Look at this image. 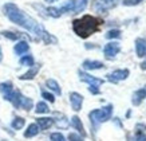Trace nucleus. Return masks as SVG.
<instances>
[{"label": "nucleus", "mask_w": 146, "mask_h": 141, "mask_svg": "<svg viewBox=\"0 0 146 141\" xmlns=\"http://www.w3.org/2000/svg\"><path fill=\"white\" fill-rule=\"evenodd\" d=\"M135 53L139 58L146 55V39L143 38H138L135 40Z\"/></svg>", "instance_id": "nucleus-9"}, {"label": "nucleus", "mask_w": 146, "mask_h": 141, "mask_svg": "<svg viewBox=\"0 0 146 141\" xmlns=\"http://www.w3.org/2000/svg\"><path fill=\"white\" fill-rule=\"evenodd\" d=\"M15 53L18 54V55H22V54L27 53L28 50H30V46L27 44V42H19L18 44H15Z\"/></svg>", "instance_id": "nucleus-16"}, {"label": "nucleus", "mask_w": 146, "mask_h": 141, "mask_svg": "<svg viewBox=\"0 0 146 141\" xmlns=\"http://www.w3.org/2000/svg\"><path fill=\"white\" fill-rule=\"evenodd\" d=\"M142 0H123L122 3H123V5H127V7H131V5H137L139 4Z\"/></svg>", "instance_id": "nucleus-29"}, {"label": "nucleus", "mask_w": 146, "mask_h": 141, "mask_svg": "<svg viewBox=\"0 0 146 141\" xmlns=\"http://www.w3.org/2000/svg\"><path fill=\"white\" fill-rule=\"evenodd\" d=\"M103 24L102 19L91 16V15H84L80 19H76L72 23V28L75 31V34L80 38H87L93 35L94 32L99 31L101 26Z\"/></svg>", "instance_id": "nucleus-2"}, {"label": "nucleus", "mask_w": 146, "mask_h": 141, "mask_svg": "<svg viewBox=\"0 0 146 141\" xmlns=\"http://www.w3.org/2000/svg\"><path fill=\"white\" fill-rule=\"evenodd\" d=\"M47 3H54V1H58V0H46Z\"/></svg>", "instance_id": "nucleus-35"}, {"label": "nucleus", "mask_w": 146, "mask_h": 141, "mask_svg": "<svg viewBox=\"0 0 146 141\" xmlns=\"http://www.w3.org/2000/svg\"><path fill=\"white\" fill-rule=\"evenodd\" d=\"M143 98H146V85L143 86V88H141L139 90H137V92L134 93L131 102H133L135 106H138L142 102V100H143Z\"/></svg>", "instance_id": "nucleus-10"}, {"label": "nucleus", "mask_w": 146, "mask_h": 141, "mask_svg": "<svg viewBox=\"0 0 146 141\" xmlns=\"http://www.w3.org/2000/svg\"><path fill=\"white\" fill-rule=\"evenodd\" d=\"M20 108H23L24 110H30L32 108V101L30 98H26L22 96V98H20Z\"/></svg>", "instance_id": "nucleus-20"}, {"label": "nucleus", "mask_w": 146, "mask_h": 141, "mask_svg": "<svg viewBox=\"0 0 146 141\" xmlns=\"http://www.w3.org/2000/svg\"><path fill=\"white\" fill-rule=\"evenodd\" d=\"M1 58H3V54H1V49H0V61H1Z\"/></svg>", "instance_id": "nucleus-36"}, {"label": "nucleus", "mask_w": 146, "mask_h": 141, "mask_svg": "<svg viewBox=\"0 0 146 141\" xmlns=\"http://www.w3.org/2000/svg\"><path fill=\"white\" fill-rule=\"evenodd\" d=\"M141 67H142V69H143V70H145V69H146V62H143V63H142V65H141Z\"/></svg>", "instance_id": "nucleus-34"}, {"label": "nucleus", "mask_w": 146, "mask_h": 141, "mask_svg": "<svg viewBox=\"0 0 146 141\" xmlns=\"http://www.w3.org/2000/svg\"><path fill=\"white\" fill-rule=\"evenodd\" d=\"M68 140L70 141H83V138L80 136H78V134H75V133H70V134H68Z\"/></svg>", "instance_id": "nucleus-31"}, {"label": "nucleus", "mask_w": 146, "mask_h": 141, "mask_svg": "<svg viewBox=\"0 0 146 141\" xmlns=\"http://www.w3.org/2000/svg\"><path fill=\"white\" fill-rule=\"evenodd\" d=\"M135 129H137V132H143V130H146V125H143V124H138L137 126H135Z\"/></svg>", "instance_id": "nucleus-33"}, {"label": "nucleus", "mask_w": 146, "mask_h": 141, "mask_svg": "<svg viewBox=\"0 0 146 141\" xmlns=\"http://www.w3.org/2000/svg\"><path fill=\"white\" fill-rule=\"evenodd\" d=\"M35 110H36V113H38V114H40V113H48L50 109H48V106L46 105L44 102H38Z\"/></svg>", "instance_id": "nucleus-22"}, {"label": "nucleus", "mask_w": 146, "mask_h": 141, "mask_svg": "<svg viewBox=\"0 0 146 141\" xmlns=\"http://www.w3.org/2000/svg\"><path fill=\"white\" fill-rule=\"evenodd\" d=\"M42 96H43V98H46V100H47V101H50V102L55 101V97H54L52 94L47 93V92H43V93H42Z\"/></svg>", "instance_id": "nucleus-32"}, {"label": "nucleus", "mask_w": 146, "mask_h": 141, "mask_svg": "<svg viewBox=\"0 0 146 141\" xmlns=\"http://www.w3.org/2000/svg\"><path fill=\"white\" fill-rule=\"evenodd\" d=\"M24 124H26V120L22 118V117H16V118L12 121V128L19 130V129H22L24 126Z\"/></svg>", "instance_id": "nucleus-21"}, {"label": "nucleus", "mask_w": 146, "mask_h": 141, "mask_svg": "<svg viewBox=\"0 0 146 141\" xmlns=\"http://www.w3.org/2000/svg\"><path fill=\"white\" fill-rule=\"evenodd\" d=\"M38 133H39V126H38V124H31V125L27 128L26 132H24V137L30 138V137L36 136Z\"/></svg>", "instance_id": "nucleus-14"}, {"label": "nucleus", "mask_w": 146, "mask_h": 141, "mask_svg": "<svg viewBox=\"0 0 146 141\" xmlns=\"http://www.w3.org/2000/svg\"><path fill=\"white\" fill-rule=\"evenodd\" d=\"M46 85H47V88H50L51 90H52V92H55L56 94H59V96H60L62 90H60L59 85H58V82L55 80H48L47 82H46Z\"/></svg>", "instance_id": "nucleus-18"}, {"label": "nucleus", "mask_w": 146, "mask_h": 141, "mask_svg": "<svg viewBox=\"0 0 146 141\" xmlns=\"http://www.w3.org/2000/svg\"><path fill=\"white\" fill-rule=\"evenodd\" d=\"M83 67L86 69V70H97V69L105 67V65L99 61H84L83 62Z\"/></svg>", "instance_id": "nucleus-12"}, {"label": "nucleus", "mask_w": 146, "mask_h": 141, "mask_svg": "<svg viewBox=\"0 0 146 141\" xmlns=\"http://www.w3.org/2000/svg\"><path fill=\"white\" fill-rule=\"evenodd\" d=\"M134 141H146V134L143 132H137V134L134 137Z\"/></svg>", "instance_id": "nucleus-30"}, {"label": "nucleus", "mask_w": 146, "mask_h": 141, "mask_svg": "<svg viewBox=\"0 0 146 141\" xmlns=\"http://www.w3.org/2000/svg\"><path fill=\"white\" fill-rule=\"evenodd\" d=\"M5 38H8V39H12V40H16L19 38H22V35L19 34V32H11V31H3L1 32Z\"/></svg>", "instance_id": "nucleus-24"}, {"label": "nucleus", "mask_w": 146, "mask_h": 141, "mask_svg": "<svg viewBox=\"0 0 146 141\" xmlns=\"http://www.w3.org/2000/svg\"><path fill=\"white\" fill-rule=\"evenodd\" d=\"M79 78H80V81L87 82L90 86H97V88H99V86H102V85L105 84V81H103V80L95 78V77L87 74V73H83V71H79Z\"/></svg>", "instance_id": "nucleus-7"}, {"label": "nucleus", "mask_w": 146, "mask_h": 141, "mask_svg": "<svg viewBox=\"0 0 146 141\" xmlns=\"http://www.w3.org/2000/svg\"><path fill=\"white\" fill-rule=\"evenodd\" d=\"M87 1H89V0H78V1L75 3V8H74V11H75V12L83 11L84 7L87 5Z\"/></svg>", "instance_id": "nucleus-25"}, {"label": "nucleus", "mask_w": 146, "mask_h": 141, "mask_svg": "<svg viewBox=\"0 0 146 141\" xmlns=\"http://www.w3.org/2000/svg\"><path fill=\"white\" fill-rule=\"evenodd\" d=\"M70 102L71 106L75 112H79L80 108H82V104H83V97L78 94V93H71L70 94Z\"/></svg>", "instance_id": "nucleus-8"}, {"label": "nucleus", "mask_w": 146, "mask_h": 141, "mask_svg": "<svg viewBox=\"0 0 146 141\" xmlns=\"http://www.w3.org/2000/svg\"><path fill=\"white\" fill-rule=\"evenodd\" d=\"M54 125V120L52 118H46V117H43V118H38V126L42 129H48L51 128Z\"/></svg>", "instance_id": "nucleus-15"}, {"label": "nucleus", "mask_w": 146, "mask_h": 141, "mask_svg": "<svg viewBox=\"0 0 146 141\" xmlns=\"http://www.w3.org/2000/svg\"><path fill=\"white\" fill-rule=\"evenodd\" d=\"M75 0H67V3L60 8V12H70V11H74L75 8Z\"/></svg>", "instance_id": "nucleus-19"}, {"label": "nucleus", "mask_w": 146, "mask_h": 141, "mask_svg": "<svg viewBox=\"0 0 146 141\" xmlns=\"http://www.w3.org/2000/svg\"><path fill=\"white\" fill-rule=\"evenodd\" d=\"M71 125H72V126H74V128H75L83 137L86 136V132H84V128H83V124L80 122V118L78 117V116H74V117L71 118Z\"/></svg>", "instance_id": "nucleus-13"}, {"label": "nucleus", "mask_w": 146, "mask_h": 141, "mask_svg": "<svg viewBox=\"0 0 146 141\" xmlns=\"http://www.w3.org/2000/svg\"><path fill=\"white\" fill-rule=\"evenodd\" d=\"M129 74H130V71H129L127 69H123V70H115V71H113V73H110V74L107 75V80L110 81V82H113V84H117V82H119V81L126 80V78L129 77Z\"/></svg>", "instance_id": "nucleus-6"}, {"label": "nucleus", "mask_w": 146, "mask_h": 141, "mask_svg": "<svg viewBox=\"0 0 146 141\" xmlns=\"http://www.w3.org/2000/svg\"><path fill=\"white\" fill-rule=\"evenodd\" d=\"M107 39H113V38H121V31L119 30H110L106 34Z\"/></svg>", "instance_id": "nucleus-27"}, {"label": "nucleus", "mask_w": 146, "mask_h": 141, "mask_svg": "<svg viewBox=\"0 0 146 141\" xmlns=\"http://www.w3.org/2000/svg\"><path fill=\"white\" fill-rule=\"evenodd\" d=\"M20 65H23V66H30V67H32V66H34V58H32L31 55L23 57L22 59H20Z\"/></svg>", "instance_id": "nucleus-23"}, {"label": "nucleus", "mask_w": 146, "mask_h": 141, "mask_svg": "<svg viewBox=\"0 0 146 141\" xmlns=\"http://www.w3.org/2000/svg\"><path fill=\"white\" fill-rule=\"evenodd\" d=\"M121 0H95L94 3V9H97L98 12H106L107 9L114 8Z\"/></svg>", "instance_id": "nucleus-4"}, {"label": "nucleus", "mask_w": 146, "mask_h": 141, "mask_svg": "<svg viewBox=\"0 0 146 141\" xmlns=\"http://www.w3.org/2000/svg\"><path fill=\"white\" fill-rule=\"evenodd\" d=\"M121 51V44L118 42H110V43H107L105 47H103V54H105V57L111 59V58H114L117 54Z\"/></svg>", "instance_id": "nucleus-5"}, {"label": "nucleus", "mask_w": 146, "mask_h": 141, "mask_svg": "<svg viewBox=\"0 0 146 141\" xmlns=\"http://www.w3.org/2000/svg\"><path fill=\"white\" fill-rule=\"evenodd\" d=\"M46 11H47V13H48L50 16H52V18H59V16L62 15V12H60V9L54 8V7H50V8H47Z\"/></svg>", "instance_id": "nucleus-26"}, {"label": "nucleus", "mask_w": 146, "mask_h": 141, "mask_svg": "<svg viewBox=\"0 0 146 141\" xmlns=\"http://www.w3.org/2000/svg\"><path fill=\"white\" fill-rule=\"evenodd\" d=\"M4 12L9 18V20H12V22L16 23L18 26L24 27V28H27L28 31H32V32H35V34L38 32V30H39L40 27H42L36 20H34L31 16H28L27 13L20 11V9L15 4H12V3H8V4L4 5Z\"/></svg>", "instance_id": "nucleus-1"}, {"label": "nucleus", "mask_w": 146, "mask_h": 141, "mask_svg": "<svg viewBox=\"0 0 146 141\" xmlns=\"http://www.w3.org/2000/svg\"><path fill=\"white\" fill-rule=\"evenodd\" d=\"M0 92H1V94L4 96L5 100H11V96H12V84L11 82H4V84L0 85Z\"/></svg>", "instance_id": "nucleus-11"}, {"label": "nucleus", "mask_w": 146, "mask_h": 141, "mask_svg": "<svg viewBox=\"0 0 146 141\" xmlns=\"http://www.w3.org/2000/svg\"><path fill=\"white\" fill-rule=\"evenodd\" d=\"M111 113H113V105H107L102 109H95L90 112V122L93 124L94 128H98V125L102 122H106L107 120H110Z\"/></svg>", "instance_id": "nucleus-3"}, {"label": "nucleus", "mask_w": 146, "mask_h": 141, "mask_svg": "<svg viewBox=\"0 0 146 141\" xmlns=\"http://www.w3.org/2000/svg\"><path fill=\"white\" fill-rule=\"evenodd\" d=\"M38 71H39V66H32L26 74H23L22 77H20V80H32V78L38 74Z\"/></svg>", "instance_id": "nucleus-17"}, {"label": "nucleus", "mask_w": 146, "mask_h": 141, "mask_svg": "<svg viewBox=\"0 0 146 141\" xmlns=\"http://www.w3.org/2000/svg\"><path fill=\"white\" fill-rule=\"evenodd\" d=\"M51 141H66V138L60 133H52L51 134Z\"/></svg>", "instance_id": "nucleus-28"}]
</instances>
